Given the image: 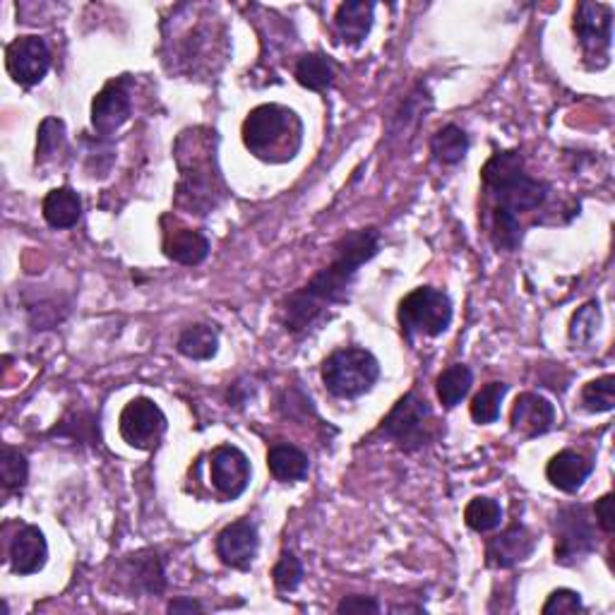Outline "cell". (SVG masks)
<instances>
[{
    "instance_id": "obj_1",
    "label": "cell",
    "mask_w": 615,
    "mask_h": 615,
    "mask_svg": "<svg viewBox=\"0 0 615 615\" xmlns=\"http://www.w3.org/2000/svg\"><path fill=\"white\" fill-rule=\"evenodd\" d=\"M332 250V262L304 288L286 296L282 306L286 332L306 334L328 316L330 308L346 304L358 270L380 253V231L373 226L349 231L334 243Z\"/></svg>"
},
{
    "instance_id": "obj_2",
    "label": "cell",
    "mask_w": 615,
    "mask_h": 615,
    "mask_svg": "<svg viewBox=\"0 0 615 615\" xmlns=\"http://www.w3.org/2000/svg\"><path fill=\"white\" fill-rule=\"evenodd\" d=\"M176 161L181 171L176 205L200 217L217 210L229 193L217 164V133L210 127H193L181 133Z\"/></svg>"
},
{
    "instance_id": "obj_3",
    "label": "cell",
    "mask_w": 615,
    "mask_h": 615,
    "mask_svg": "<svg viewBox=\"0 0 615 615\" xmlns=\"http://www.w3.org/2000/svg\"><path fill=\"white\" fill-rule=\"evenodd\" d=\"M241 135L253 157L267 164H284L298 155L304 143V123L282 103H260L246 115Z\"/></svg>"
},
{
    "instance_id": "obj_4",
    "label": "cell",
    "mask_w": 615,
    "mask_h": 615,
    "mask_svg": "<svg viewBox=\"0 0 615 615\" xmlns=\"http://www.w3.org/2000/svg\"><path fill=\"white\" fill-rule=\"evenodd\" d=\"M481 179L495 197V210H503L517 219L521 212L539 210L551 190L549 183L529 176L519 152L493 155L485 161Z\"/></svg>"
},
{
    "instance_id": "obj_5",
    "label": "cell",
    "mask_w": 615,
    "mask_h": 615,
    "mask_svg": "<svg viewBox=\"0 0 615 615\" xmlns=\"http://www.w3.org/2000/svg\"><path fill=\"white\" fill-rule=\"evenodd\" d=\"M380 378L378 358L368 349L346 346L324 358L322 382L340 399H358L376 388Z\"/></svg>"
},
{
    "instance_id": "obj_6",
    "label": "cell",
    "mask_w": 615,
    "mask_h": 615,
    "mask_svg": "<svg viewBox=\"0 0 615 615\" xmlns=\"http://www.w3.org/2000/svg\"><path fill=\"white\" fill-rule=\"evenodd\" d=\"M397 318L406 340H414V336H440L452 324V300L443 288H414L411 294H406L399 300Z\"/></svg>"
},
{
    "instance_id": "obj_7",
    "label": "cell",
    "mask_w": 615,
    "mask_h": 615,
    "mask_svg": "<svg viewBox=\"0 0 615 615\" xmlns=\"http://www.w3.org/2000/svg\"><path fill=\"white\" fill-rule=\"evenodd\" d=\"M431 404L416 392H409L392 406V411L382 419L376 435L390 440V443L404 452H414L421 450L426 443H431Z\"/></svg>"
},
{
    "instance_id": "obj_8",
    "label": "cell",
    "mask_w": 615,
    "mask_h": 615,
    "mask_svg": "<svg viewBox=\"0 0 615 615\" xmlns=\"http://www.w3.org/2000/svg\"><path fill=\"white\" fill-rule=\"evenodd\" d=\"M596 551V529L585 505H567L555 515V563L575 567Z\"/></svg>"
},
{
    "instance_id": "obj_9",
    "label": "cell",
    "mask_w": 615,
    "mask_h": 615,
    "mask_svg": "<svg viewBox=\"0 0 615 615\" xmlns=\"http://www.w3.org/2000/svg\"><path fill=\"white\" fill-rule=\"evenodd\" d=\"M169 428L167 414L155 399L137 397L125 404L119 419L121 438L135 450H155Z\"/></svg>"
},
{
    "instance_id": "obj_10",
    "label": "cell",
    "mask_w": 615,
    "mask_h": 615,
    "mask_svg": "<svg viewBox=\"0 0 615 615\" xmlns=\"http://www.w3.org/2000/svg\"><path fill=\"white\" fill-rule=\"evenodd\" d=\"M573 29L582 44L587 58H601V65L608 63L613 39V8L608 3L585 0L575 10Z\"/></svg>"
},
{
    "instance_id": "obj_11",
    "label": "cell",
    "mask_w": 615,
    "mask_h": 615,
    "mask_svg": "<svg viewBox=\"0 0 615 615\" xmlns=\"http://www.w3.org/2000/svg\"><path fill=\"white\" fill-rule=\"evenodd\" d=\"M133 113V77L121 75L109 79L99 95L91 101V127L103 137L113 135L115 131L131 121Z\"/></svg>"
},
{
    "instance_id": "obj_12",
    "label": "cell",
    "mask_w": 615,
    "mask_h": 615,
    "mask_svg": "<svg viewBox=\"0 0 615 615\" xmlns=\"http://www.w3.org/2000/svg\"><path fill=\"white\" fill-rule=\"evenodd\" d=\"M5 67L8 75L15 79L20 87L39 85L51 67V51L49 44L41 37H17L8 44L5 49Z\"/></svg>"
},
{
    "instance_id": "obj_13",
    "label": "cell",
    "mask_w": 615,
    "mask_h": 615,
    "mask_svg": "<svg viewBox=\"0 0 615 615\" xmlns=\"http://www.w3.org/2000/svg\"><path fill=\"white\" fill-rule=\"evenodd\" d=\"M260 549V533L255 521L250 519H238L231 521L222 531H219L214 551L217 558L222 561L231 570H241L248 573L253 567L255 555H258Z\"/></svg>"
},
{
    "instance_id": "obj_14",
    "label": "cell",
    "mask_w": 615,
    "mask_h": 615,
    "mask_svg": "<svg viewBox=\"0 0 615 615\" xmlns=\"http://www.w3.org/2000/svg\"><path fill=\"white\" fill-rule=\"evenodd\" d=\"M210 479L224 501H236L250 483V462L236 445H222L210 457Z\"/></svg>"
},
{
    "instance_id": "obj_15",
    "label": "cell",
    "mask_w": 615,
    "mask_h": 615,
    "mask_svg": "<svg viewBox=\"0 0 615 615\" xmlns=\"http://www.w3.org/2000/svg\"><path fill=\"white\" fill-rule=\"evenodd\" d=\"M537 551V537L525 525H513L485 543V565L493 570H509L531 558Z\"/></svg>"
},
{
    "instance_id": "obj_16",
    "label": "cell",
    "mask_w": 615,
    "mask_h": 615,
    "mask_svg": "<svg viewBox=\"0 0 615 615\" xmlns=\"http://www.w3.org/2000/svg\"><path fill=\"white\" fill-rule=\"evenodd\" d=\"M555 423V406L537 392H521L513 414H509V428L521 438L545 435Z\"/></svg>"
},
{
    "instance_id": "obj_17",
    "label": "cell",
    "mask_w": 615,
    "mask_h": 615,
    "mask_svg": "<svg viewBox=\"0 0 615 615\" xmlns=\"http://www.w3.org/2000/svg\"><path fill=\"white\" fill-rule=\"evenodd\" d=\"M8 561L10 570L20 577L41 573L46 561H49V543H46L44 531L34 525L22 527L10 543Z\"/></svg>"
},
{
    "instance_id": "obj_18",
    "label": "cell",
    "mask_w": 615,
    "mask_h": 615,
    "mask_svg": "<svg viewBox=\"0 0 615 615\" xmlns=\"http://www.w3.org/2000/svg\"><path fill=\"white\" fill-rule=\"evenodd\" d=\"M164 226V243H161V248H164V255L169 260L185 265V267H195L207 260V255H210V241H207L205 234L188 226H181L173 222V226Z\"/></svg>"
},
{
    "instance_id": "obj_19",
    "label": "cell",
    "mask_w": 615,
    "mask_h": 615,
    "mask_svg": "<svg viewBox=\"0 0 615 615\" xmlns=\"http://www.w3.org/2000/svg\"><path fill=\"white\" fill-rule=\"evenodd\" d=\"M591 471H594V462L579 455L575 450L558 452V455L549 462V467H545V476H549V481L555 489L570 495L582 489Z\"/></svg>"
},
{
    "instance_id": "obj_20",
    "label": "cell",
    "mask_w": 615,
    "mask_h": 615,
    "mask_svg": "<svg viewBox=\"0 0 615 615\" xmlns=\"http://www.w3.org/2000/svg\"><path fill=\"white\" fill-rule=\"evenodd\" d=\"M376 20V3H366V0H349L336 8L334 27L340 34L342 44L346 46H361L370 29H373Z\"/></svg>"
},
{
    "instance_id": "obj_21",
    "label": "cell",
    "mask_w": 615,
    "mask_h": 615,
    "mask_svg": "<svg viewBox=\"0 0 615 615\" xmlns=\"http://www.w3.org/2000/svg\"><path fill=\"white\" fill-rule=\"evenodd\" d=\"M125 577L135 591L157 596L167 589V573L155 551H140L125 561Z\"/></svg>"
},
{
    "instance_id": "obj_22",
    "label": "cell",
    "mask_w": 615,
    "mask_h": 615,
    "mask_svg": "<svg viewBox=\"0 0 615 615\" xmlns=\"http://www.w3.org/2000/svg\"><path fill=\"white\" fill-rule=\"evenodd\" d=\"M41 212L51 229H73L83 217V200L73 188H56L44 197Z\"/></svg>"
},
{
    "instance_id": "obj_23",
    "label": "cell",
    "mask_w": 615,
    "mask_h": 615,
    "mask_svg": "<svg viewBox=\"0 0 615 615\" xmlns=\"http://www.w3.org/2000/svg\"><path fill=\"white\" fill-rule=\"evenodd\" d=\"M267 467L276 481L296 483L304 481L310 471V462L304 450L294 445H274L267 452Z\"/></svg>"
},
{
    "instance_id": "obj_24",
    "label": "cell",
    "mask_w": 615,
    "mask_h": 615,
    "mask_svg": "<svg viewBox=\"0 0 615 615\" xmlns=\"http://www.w3.org/2000/svg\"><path fill=\"white\" fill-rule=\"evenodd\" d=\"M336 73H340V65H336L330 56L324 53H308L300 58L296 63V83L312 91H322L334 85Z\"/></svg>"
},
{
    "instance_id": "obj_25",
    "label": "cell",
    "mask_w": 615,
    "mask_h": 615,
    "mask_svg": "<svg viewBox=\"0 0 615 615\" xmlns=\"http://www.w3.org/2000/svg\"><path fill=\"white\" fill-rule=\"evenodd\" d=\"M181 356L193 358V361H210L219 352V332L212 324H190L185 328L176 342Z\"/></svg>"
},
{
    "instance_id": "obj_26",
    "label": "cell",
    "mask_w": 615,
    "mask_h": 615,
    "mask_svg": "<svg viewBox=\"0 0 615 615\" xmlns=\"http://www.w3.org/2000/svg\"><path fill=\"white\" fill-rule=\"evenodd\" d=\"M471 385H473V373L469 366H464V364L450 366L438 376V382H435L438 399L445 406V409H455V406L467 397Z\"/></svg>"
},
{
    "instance_id": "obj_27",
    "label": "cell",
    "mask_w": 615,
    "mask_h": 615,
    "mask_svg": "<svg viewBox=\"0 0 615 615\" xmlns=\"http://www.w3.org/2000/svg\"><path fill=\"white\" fill-rule=\"evenodd\" d=\"M431 152L440 164L455 167L469 152V135L455 123L440 127L431 140Z\"/></svg>"
},
{
    "instance_id": "obj_28",
    "label": "cell",
    "mask_w": 615,
    "mask_h": 615,
    "mask_svg": "<svg viewBox=\"0 0 615 615\" xmlns=\"http://www.w3.org/2000/svg\"><path fill=\"white\" fill-rule=\"evenodd\" d=\"M507 394L505 382H489L479 392L473 394V399L469 404V414L476 423L489 426L501 419V406Z\"/></svg>"
},
{
    "instance_id": "obj_29",
    "label": "cell",
    "mask_w": 615,
    "mask_h": 615,
    "mask_svg": "<svg viewBox=\"0 0 615 615\" xmlns=\"http://www.w3.org/2000/svg\"><path fill=\"white\" fill-rule=\"evenodd\" d=\"M464 521L476 533H489L503 525V507L493 497H473L464 507Z\"/></svg>"
},
{
    "instance_id": "obj_30",
    "label": "cell",
    "mask_w": 615,
    "mask_h": 615,
    "mask_svg": "<svg viewBox=\"0 0 615 615\" xmlns=\"http://www.w3.org/2000/svg\"><path fill=\"white\" fill-rule=\"evenodd\" d=\"M65 147V123L61 119H44L37 131V167L49 161Z\"/></svg>"
},
{
    "instance_id": "obj_31",
    "label": "cell",
    "mask_w": 615,
    "mask_h": 615,
    "mask_svg": "<svg viewBox=\"0 0 615 615\" xmlns=\"http://www.w3.org/2000/svg\"><path fill=\"white\" fill-rule=\"evenodd\" d=\"M599 328H601V306H599V300H589V304L579 308L570 320L573 344H579V346L591 344L594 342Z\"/></svg>"
},
{
    "instance_id": "obj_32",
    "label": "cell",
    "mask_w": 615,
    "mask_h": 615,
    "mask_svg": "<svg viewBox=\"0 0 615 615\" xmlns=\"http://www.w3.org/2000/svg\"><path fill=\"white\" fill-rule=\"evenodd\" d=\"M0 479H3L5 491H20L29 479V462L17 447L3 445V457H0Z\"/></svg>"
},
{
    "instance_id": "obj_33",
    "label": "cell",
    "mask_w": 615,
    "mask_h": 615,
    "mask_svg": "<svg viewBox=\"0 0 615 615\" xmlns=\"http://www.w3.org/2000/svg\"><path fill=\"white\" fill-rule=\"evenodd\" d=\"M582 404L591 414H606L615 406V378L603 376L591 380L582 390Z\"/></svg>"
},
{
    "instance_id": "obj_34",
    "label": "cell",
    "mask_w": 615,
    "mask_h": 615,
    "mask_svg": "<svg viewBox=\"0 0 615 615\" xmlns=\"http://www.w3.org/2000/svg\"><path fill=\"white\" fill-rule=\"evenodd\" d=\"M272 582L280 594H294L304 582V565L296 558V553L284 551L272 570Z\"/></svg>"
},
{
    "instance_id": "obj_35",
    "label": "cell",
    "mask_w": 615,
    "mask_h": 615,
    "mask_svg": "<svg viewBox=\"0 0 615 615\" xmlns=\"http://www.w3.org/2000/svg\"><path fill=\"white\" fill-rule=\"evenodd\" d=\"M491 241H493V246L497 250H517L519 243H521L519 219L503 212V210H495V207H493Z\"/></svg>"
},
{
    "instance_id": "obj_36",
    "label": "cell",
    "mask_w": 615,
    "mask_h": 615,
    "mask_svg": "<svg viewBox=\"0 0 615 615\" xmlns=\"http://www.w3.org/2000/svg\"><path fill=\"white\" fill-rule=\"evenodd\" d=\"M543 615H555V613H585V603L582 596L577 594L573 589H555L553 594L549 596V601L543 603L541 608Z\"/></svg>"
},
{
    "instance_id": "obj_37",
    "label": "cell",
    "mask_w": 615,
    "mask_h": 615,
    "mask_svg": "<svg viewBox=\"0 0 615 615\" xmlns=\"http://www.w3.org/2000/svg\"><path fill=\"white\" fill-rule=\"evenodd\" d=\"M336 613H380V603L370 596H344L336 603Z\"/></svg>"
},
{
    "instance_id": "obj_38",
    "label": "cell",
    "mask_w": 615,
    "mask_h": 615,
    "mask_svg": "<svg viewBox=\"0 0 615 615\" xmlns=\"http://www.w3.org/2000/svg\"><path fill=\"white\" fill-rule=\"evenodd\" d=\"M594 515H596V525L601 527V531L613 533V529H615V513H613V495L611 493L599 497L596 505H594Z\"/></svg>"
},
{
    "instance_id": "obj_39",
    "label": "cell",
    "mask_w": 615,
    "mask_h": 615,
    "mask_svg": "<svg viewBox=\"0 0 615 615\" xmlns=\"http://www.w3.org/2000/svg\"><path fill=\"white\" fill-rule=\"evenodd\" d=\"M167 611H169V613H193V611L202 613V611H205V606H202V603H197L195 599L179 596V599H173V601L169 603V608H167Z\"/></svg>"
}]
</instances>
